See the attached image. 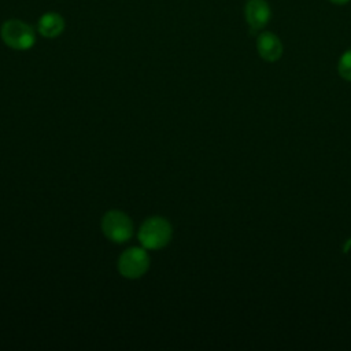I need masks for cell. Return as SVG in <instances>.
Masks as SVG:
<instances>
[{"label": "cell", "mask_w": 351, "mask_h": 351, "mask_svg": "<svg viewBox=\"0 0 351 351\" xmlns=\"http://www.w3.org/2000/svg\"><path fill=\"white\" fill-rule=\"evenodd\" d=\"M173 236L170 222L163 217L147 218L138 229V241L145 250H160L166 247Z\"/></svg>", "instance_id": "6da1fadb"}, {"label": "cell", "mask_w": 351, "mask_h": 351, "mask_svg": "<svg viewBox=\"0 0 351 351\" xmlns=\"http://www.w3.org/2000/svg\"><path fill=\"white\" fill-rule=\"evenodd\" d=\"M3 43L16 51H27L36 44V30L21 19H8L0 27Z\"/></svg>", "instance_id": "7a4b0ae2"}, {"label": "cell", "mask_w": 351, "mask_h": 351, "mask_svg": "<svg viewBox=\"0 0 351 351\" xmlns=\"http://www.w3.org/2000/svg\"><path fill=\"white\" fill-rule=\"evenodd\" d=\"M133 222L129 215L119 210H110L101 218L103 234L114 243H125L133 236Z\"/></svg>", "instance_id": "3957f363"}, {"label": "cell", "mask_w": 351, "mask_h": 351, "mask_svg": "<svg viewBox=\"0 0 351 351\" xmlns=\"http://www.w3.org/2000/svg\"><path fill=\"white\" fill-rule=\"evenodd\" d=\"M149 269V255L143 247H130L125 250L118 259V270L125 278H140Z\"/></svg>", "instance_id": "277c9868"}, {"label": "cell", "mask_w": 351, "mask_h": 351, "mask_svg": "<svg viewBox=\"0 0 351 351\" xmlns=\"http://www.w3.org/2000/svg\"><path fill=\"white\" fill-rule=\"evenodd\" d=\"M244 16L252 32L262 30L270 21L271 10L266 0H247Z\"/></svg>", "instance_id": "5b68a950"}, {"label": "cell", "mask_w": 351, "mask_h": 351, "mask_svg": "<svg viewBox=\"0 0 351 351\" xmlns=\"http://www.w3.org/2000/svg\"><path fill=\"white\" fill-rule=\"evenodd\" d=\"M256 49L259 56L266 62H277L282 55V43L271 32H263L258 36Z\"/></svg>", "instance_id": "8992f818"}, {"label": "cell", "mask_w": 351, "mask_h": 351, "mask_svg": "<svg viewBox=\"0 0 351 351\" xmlns=\"http://www.w3.org/2000/svg\"><path fill=\"white\" fill-rule=\"evenodd\" d=\"M66 23L60 14L48 11L44 12L37 21V30L45 38H56L64 32Z\"/></svg>", "instance_id": "52a82bcc"}, {"label": "cell", "mask_w": 351, "mask_h": 351, "mask_svg": "<svg viewBox=\"0 0 351 351\" xmlns=\"http://www.w3.org/2000/svg\"><path fill=\"white\" fill-rule=\"evenodd\" d=\"M337 71L339 74L347 80L351 81V49H347L339 59L337 64Z\"/></svg>", "instance_id": "ba28073f"}, {"label": "cell", "mask_w": 351, "mask_h": 351, "mask_svg": "<svg viewBox=\"0 0 351 351\" xmlns=\"http://www.w3.org/2000/svg\"><path fill=\"white\" fill-rule=\"evenodd\" d=\"M330 3H333V4H336V5H344V4H347L348 1H351V0H329Z\"/></svg>", "instance_id": "9c48e42d"}]
</instances>
